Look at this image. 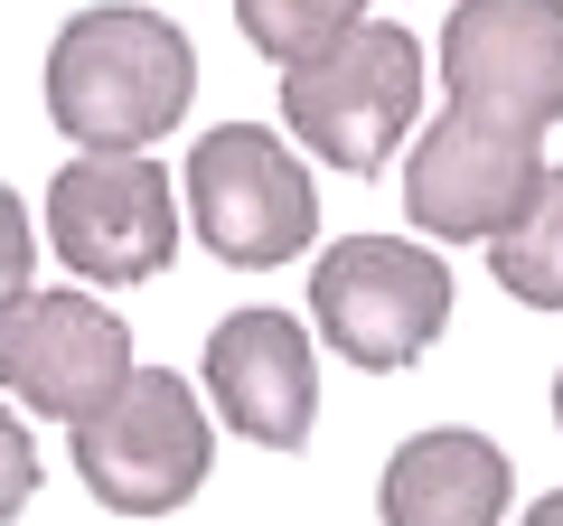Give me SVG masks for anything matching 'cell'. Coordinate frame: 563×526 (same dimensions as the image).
Returning a JSON list of instances; mask_svg holds the SVG:
<instances>
[{
	"instance_id": "cell-8",
	"label": "cell",
	"mask_w": 563,
	"mask_h": 526,
	"mask_svg": "<svg viewBox=\"0 0 563 526\" xmlns=\"http://www.w3.org/2000/svg\"><path fill=\"white\" fill-rule=\"evenodd\" d=\"M132 329L95 302V292H10V329H0V385L20 414H103L132 385Z\"/></svg>"
},
{
	"instance_id": "cell-12",
	"label": "cell",
	"mask_w": 563,
	"mask_h": 526,
	"mask_svg": "<svg viewBox=\"0 0 563 526\" xmlns=\"http://www.w3.org/2000/svg\"><path fill=\"white\" fill-rule=\"evenodd\" d=\"M488 273H498L507 302H526V310H563V169H544L536 207H526V217L507 226L498 244H488Z\"/></svg>"
},
{
	"instance_id": "cell-5",
	"label": "cell",
	"mask_w": 563,
	"mask_h": 526,
	"mask_svg": "<svg viewBox=\"0 0 563 526\" xmlns=\"http://www.w3.org/2000/svg\"><path fill=\"white\" fill-rule=\"evenodd\" d=\"M207 405L188 395L179 366H141L103 414L76 424V480L95 489L113 517H169V507L198 498L207 480Z\"/></svg>"
},
{
	"instance_id": "cell-7",
	"label": "cell",
	"mask_w": 563,
	"mask_h": 526,
	"mask_svg": "<svg viewBox=\"0 0 563 526\" xmlns=\"http://www.w3.org/2000/svg\"><path fill=\"white\" fill-rule=\"evenodd\" d=\"M47 244L85 283H151L179 254V179L141 151H85L47 179Z\"/></svg>"
},
{
	"instance_id": "cell-2",
	"label": "cell",
	"mask_w": 563,
	"mask_h": 526,
	"mask_svg": "<svg viewBox=\"0 0 563 526\" xmlns=\"http://www.w3.org/2000/svg\"><path fill=\"white\" fill-rule=\"evenodd\" d=\"M413 113H422V47L395 20H366L329 57L282 66V122H291V142L320 151L347 179H376L404 151Z\"/></svg>"
},
{
	"instance_id": "cell-15",
	"label": "cell",
	"mask_w": 563,
	"mask_h": 526,
	"mask_svg": "<svg viewBox=\"0 0 563 526\" xmlns=\"http://www.w3.org/2000/svg\"><path fill=\"white\" fill-rule=\"evenodd\" d=\"M554 432H563V376H554Z\"/></svg>"
},
{
	"instance_id": "cell-3",
	"label": "cell",
	"mask_w": 563,
	"mask_h": 526,
	"mask_svg": "<svg viewBox=\"0 0 563 526\" xmlns=\"http://www.w3.org/2000/svg\"><path fill=\"white\" fill-rule=\"evenodd\" d=\"M310 320L366 376H395L451 320V263L413 235H339L310 263Z\"/></svg>"
},
{
	"instance_id": "cell-1",
	"label": "cell",
	"mask_w": 563,
	"mask_h": 526,
	"mask_svg": "<svg viewBox=\"0 0 563 526\" xmlns=\"http://www.w3.org/2000/svg\"><path fill=\"white\" fill-rule=\"evenodd\" d=\"M198 95V57H188V29L161 10H132V0H103L76 10L47 47V122H57L76 151H151L188 122Z\"/></svg>"
},
{
	"instance_id": "cell-9",
	"label": "cell",
	"mask_w": 563,
	"mask_h": 526,
	"mask_svg": "<svg viewBox=\"0 0 563 526\" xmlns=\"http://www.w3.org/2000/svg\"><path fill=\"white\" fill-rule=\"evenodd\" d=\"M442 85L470 113L544 132L563 113V0H461L442 29Z\"/></svg>"
},
{
	"instance_id": "cell-14",
	"label": "cell",
	"mask_w": 563,
	"mask_h": 526,
	"mask_svg": "<svg viewBox=\"0 0 563 526\" xmlns=\"http://www.w3.org/2000/svg\"><path fill=\"white\" fill-rule=\"evenodd\" d=\"M526 526H563V489H554V498H536V507H526Z\"/></svg>"
},
{
	"instance_id": "cell-13",
	"label": "cell",
	"mask_w": 563,
	"mask_h": 526,
	"mask_svg": "<svg viewBox=\"0 0 563 526\" xmlns=\"http://www.w3.org/2000/svg\"><path fill=\"white\" fill-rule=\"evenodd\" d=\"M235 29H244L254 57L310 66V57H329L347 29H366V0H235Z\"/></svg>"
},
{
	"instance_id": "cell-4",
	"label": "cell",
	"mask_w": 563,
	"mask_h": 526,
	"mask_svg": "<svg viewBox=\"0 0 563 526\" xmlns=\"http://www.w3.org/2000/svg\"><path fill=\"white\" fill-rule=\"evenodd\" d=\"M188 226L217 263L235 273H273V263L310 254L320 235V188L263 122H217L188 142Z\"/></svg>"
},
{
	"instance_id": "cell-11",
	"label": "cell",
	"mask_w": 563,
	"mask_h": 526,
	"mask_svg": "<svg viewBox=\"0 0 563 526\" xmlns=\"http://www.w3.org/2000/svg\"><path fill=\"white\" fill-rule=\"evenodd\" d=\"M517 480H507V451L470 424H432L385 461V526H498Z\"/></svg>"
},
{
	"instance_id": "cell-6",
	"label": "cell",
	"mask_w": 563,
	"mask_h": 526,
	"mask_svg": "<svg viewBox=\"0 0 563 526\" xmlns=\"http://www.w3.org/2000/svg\"><path fill=\"white\" fill-rule=\"evenodd\" d=\"M536 188H544L536 122L470 113V103L432 113L413 132V161H404V207L432 244H498L536 207Z\"/></svg>"
},
{
	"instance_id": "cell-10",
	"label": "cell",
	"mask_w": 563,
	"mask_h": 526,
	"mask_svg": "<svg viewBox=\"0 0 563 526\" xmlns=\"http://www.w3.org/2000/svg\"><path fill=\"white\" fill-rule=\"evenodd\" d=\"M207 405L263 451H301L320 424V358H310L301 320L282 310H235L207 339Z\"/></svg>"
}]
</instances>
